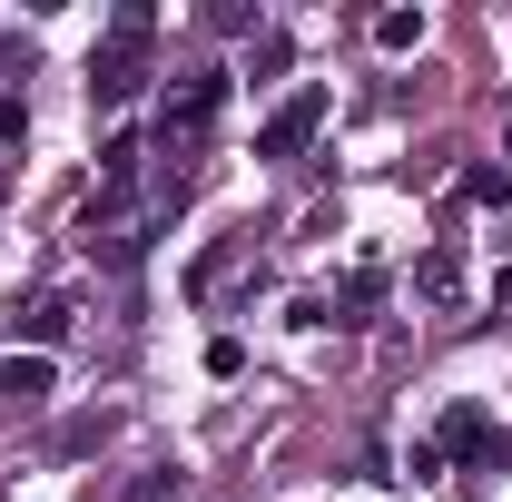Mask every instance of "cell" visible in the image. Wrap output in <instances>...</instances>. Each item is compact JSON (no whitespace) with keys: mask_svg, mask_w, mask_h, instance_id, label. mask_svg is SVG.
Listing matches in <instances>:
<instances>
[{"mask_svg":"<svg viewBox=\"0 0 512 502\" xmlns=\"http://www.w3.org/2000/svg\"><path fill=\"white\" fill-rule=\"evenodd\" d=\"M148 50H158V10H148V0H128L119 20H109V40L89 50V99H99V109L138 99V89H148Z\"/></svg>","mask_w":512,"mask_h":502,"instance_id":"obj_1","label":"cell"},{"mask_svg":"<svg viewBox=\"0 0 512 502\" xmlns=\"http://www.w3.org/2000/svg\"><path fill=\"white\" fill-rule=\"evenodd\" d=\"M217 109H227V69H188V79L168 89V109H158V138L178 148V138H197Z\"/></svg>","mask_w":512,"mask_h":502,"instance_id":"obj_2","label":"cell"},{"mask_svg":"<svg viewBox=\"0 0 512 502\" xmlns=\"http://www.w3.org/2000/svg\"><path fill=\"white\" fill-rule=\"evenodd\" d=\"M316 128H325V89H316V79H306V89H296V99H286L276 119L256 128V158H296V148H306Z\"/></svg>","mask_w":512,"mask_h":502,"instance_id":"obj_3","label":"cell"},{"mask_svg":"<svg viewBox=\"0 0 512 502\" xmlns=\"http://www.w3.org/2000/svg\"><path fill=\"white\" fill-rule=\"evenodd\" d=\"M50 384H60L50 355H10V365H0V404H10V414H40V404H50Z\"/></svg>","mask_w":512,"mask_h":502,"instance_id":"obj_4","label":"cell"},{"mask_svg":"<svg viewBox=\"0 0 512 502\" xmlns=\"http://www.w3.org/2000/svg\"><path fill=\"white\" fill-rule=\"evenodd\" d=\"M414 296H424V306H453V296H463V256L434 247L424 266H414Z\"/></svg>","mask_w":512,"mask_h":502,"instance_id":"obj_5","label":"cell"},{"mask_svg":"<svg viewBox=\"0 0 512 502\" xmlns=\"http://www.w3.org/2000/svg\"><path fill=\"white\" fill-rule=\"evenodd\" d=\"M20 325H30V355H50V345H69V325H79V306H69V296H40V306L20 315Z\"/></svg>","mask_w":512,"mask_h":502,"instance_id":"obj_6","label":"cell"},{"mask_svg":"<svg viewBox=\"0 0 512 502\" xmlns=\"http://www.w3.org/2000/svg\"><path fill=\"white\" fill-rule=\"evenodd\" d=\"M424 40V10H384L375 20V50H414Z\"/></svg>","mask_w":512,"mask_h":502,"instance_id":"obj_7","label":"cell"},{"mask_svg":"<svg viewBox=\"0 0 512 502\" xmlns=\"http://www.w3.org/2000/svg\"><path fill=\"white\" fill-rule=\"evenodd\" d=\"M463 197H483V207L503 217V207H512V178H503V168H473V178H463Z\"/></svg>","mask_w":512,"mask_h":502,"instance_id":"obj_8","label":"cell"},{"mask_svg":"<svg viewBox=\"0 0 512 502\" xmlns=\"http://www.w3.org/2000/svg\"><path fill=\"white\" fill-rule=\"evenodd\" d=\"M0 138H30V109L20 99H0Z\"/></svg>","mask_w":512,"mask_h":502,"instance_id":"obj_9","label":"cell"},{"mask_svg":"<svg viewBox=\"0 0 512 502\" xmlns=\"http://www.w3.org/2000/svg\"><path fill=\"white\" fill-rule=\"evenodd\" d=\"M168 493H178V473H148V483H138L128 502H168Z\"/></svg>","mask_w":512,"mask_h":502,"instance_id":"obj_10","label":"cell"}]
</instances>
